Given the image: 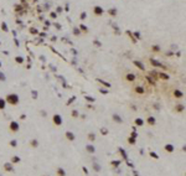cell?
Returning a JSON list of instances; mask_svg holds the SVG:
<instances>
[{
  "mask_svg": "<svg viewBox=\"0 0 186 176\" xmlns=\"http://www.w3.org/2000/svg\"><path fill=\"white\" fill-rule=\"evenodd\" d=\"M20 160H21V159H20L19 156H13V158H11V161H10V162H11V164L14 165V164H17V162H20Z\"/></svg>",
  "mask_w": 186,
  "mask_h": 176,
  "instance_id": "484cf974",
  "label": "cell"
},
{
  "mask_svg": "<svg viewBox=\"0 0 186 176\" xmlns=\"http://www.w3.org/2000/svg\"><path fill=\"white\" fill-rule=\"evenodd\" d=\"M5 107H6V102H5V99H4V98H0V110L5 109Z\"/></svg>",
  "mask_w": 186,
  "mask_h": 176,
  "instance_id": "7402d4cb",
  "label": "cell"
},
{
  "mask_svg": "<svg viewBox=\"0 0 186 176\" xmlns=\"http://www.w3.org/2000/svg\"><path fill=\"white\" fill-rule=\"evenodd\" d=\"M30 145H31L32 148H35V149H36V148L39 146V141H37L36 139H32V140L30 141Z\"/></svg>",
  "mask_w": 186,
  "mask_h": 176,
  "instance_id": "603a6c76",
  "label": "cell"
},
{
  "mask_svg": "<svg viewBox=\"0 0 186 176\" xmlns=\"http://www.w3.org/2000/svg\"><path fill=\"white\" fill-rule=\"evenodd\" d=\"M150 156H151L153 159H155V160L159 159V155H158L156 153H154V151H150Z\"/></svg>",
  "mask_w": 186,
  "mask_h": 176,
  "instance_id": "4dcf8cb0",
  "label": "cell"
},
{
  "mask_svg": "<svg viewBox=\"0 0 186 176\" xmlns=\"http://www.w3.org/2000/svg\"><path fill=\"white\" fill-rule=\"evenodd\" d=\"M0 176H1V175H0Z\"/></svg>",
  "mask_w": 186,
  "mask_h": 176,
  "instance_id": "9f6ffc18",
  "label": "cell"
},
{
  "mask_svg": "<svg viewBox=\"0 0 186 176\" xmlns=\"http://www.w3.org/2000/svg\"><path fill=\"white\" fill-rule=\"evenodd\" d=\"M56 176H66V171H65L62 168H57V170H56Z\"/></svg>",
  "mask_w": 186,
  "mask_h": 176,
  "instance_id": "9a60e30c",
  "label": "cell"
},
{
  "mask_svg": "<svg viewBox=\"0 0 186 176\" xmlns=\"http://www.w3.org/2000/svg\"><path fill=\"white\" fill-rule=\"evenodd\" d=\"M124 79L127 82H134L135 81V75H133V73H127L124 76Z\"/></svg>",
  "mask_w": 186,
  "mask_h": 176,
  "instance_id": "9c48e42d",
  "label": "cell"
},
{
  "mask_svg": "<svg viewBox=\"0 0 186 176\" xmlns=\"http://www.w3.org/2000/svg\"><path fill=\"white\" fill-rule=\"evenodd\" d=\"M112 119H113L115 123H118V124H122V123H123V119L120 118L118 114H113V115H112Z\"/></svg>",
  "mask_w": 186,
  "mask_h": 176,
  "instance_id": "5bb4252c",
  "label": "cell"
},
{
  "mask_svg": "<svg viewBox=\"0 0 186 176\" xmlns=\"http://www.w3.org/2000/svg\"><path fill=\"white\" fill-rule=\"evenodd\" d=\"M134 35H135V37H137V38H139V37H140V34H139V32H135Z\"/></svg>",
  "mask_w": 186,
  "mask_h": 176,
  "instance_id": "681fc988",
  "label": "cell"
},
{
  "mask_svg": "<svg viewBox=\"0 0 186 176\" xmlns=\"http://www.w3.org/2000/svg\"><path fill=\"white\" fill-rule=\"evenodd\" d=\"M146 79H148V82H149V83H151V84H154V81H153L150 77H146Z\"/></svg>",
  "mask_w": 186,
  "mask_h": 176,
  "instance_id": "f6af8a7d",
  "label": "cell"
},
{
  "mask_svg": "<svg viewBox=\"0 0 186 176\" xmlns=\"http://www.w3.org/2000/svg\"><path fill=\"white\" fill-rule=\"evenodd\" d=\"M111 165H112V166H114V168H118L119 165H120V161H119V160H118V161H112Z\"/></svg>",
  "mask_w": 186,
  "mask_h": 176,
  "instance_id": "1f68e13d",
  "label": "cell"
},
{
  "mask_svg": "<svg viewBox=\"0 0 186 176\" xmlns=\"http://www.w3.org/2000/svg\"><path fill=\"white\" fill-rule=\"evenodd\" d=\"M31 94L34 96V97H35V99H36V97H37V93H36L35 91H34V92H31Z\"/></svg>",
  "mask_w": 186,
  "mask_h": 176,
  "instance_id": "7dc6e473",
  "label": "cell"
},
{
  "mask_svg": "<svg viewBox=\"0 0 186 176\" xmlns=\"http://www.w3.org/2000/svg\"><path fill=\"white\" fill-rule=\"evenodd\" d=\"M43 176H49V175H43Z\"/></svg>",
  "mask_w": 186,
  "mask_h": 176,
  "instance_id": "db71d44e",
  "label": "cell"
},
{
  "mask_svg": "<svg viewBox=\"0 0 186 176\" xmlns=\"http://www.w3.org/2000/svg\"><path fill=\"white\" fill-rule=\"evenodd\" d=\"M93 170L94 171H101V166L98 164H93Z\"/></svg>",
  "mask_w": 186,
  "mask_h": 176,
  "instance_id": "d6a6232c",
  "label": "cell"
},
{
  "mask_svg": "<svg viewBox=\"0 0 186 176\" xmlns=\"http://www.w3.org/2000/svg\"><path fill=\"white\" fill-rule=\"evenodd\" d=\"M99 93H102V94H107L108 91H107V89H102V88H101V89H99Z\"/></svg>",
  "mask_w": 186,
  "mask_h": 176,
  "instance_id": "b9f144b4",
  "label": "cell"
},
{
  "mask_svg": "<svg viewBox=\"0 0 186 176\" xmlns=\"http://www.w3.org/2000/svg\"><path fill=\"white\" fill-rule=\"evenodd\" d=\"M6 79V77H5V75L3 73V72H0V82H4Z\"/></svg>",
  "mask_w": 186,
  "mask_h": 176,
  "instance_id": "d590c367",
  "label": "cell"
},
{
  "mask_svg": "<svg viewBox=\"0 0 186 176\" xmlns=\"http://www.w3.org/2000/svg\"><path fill=\"white\" fill-rule=\"evenodd\" d=\"M78 29H80V31H81V32H83V34H88V27H87L86 25L81 24V25L78 26Z\"/></svg>",
  "mask_w": 186,
  "mask_h": 176,
  "instance_id": "2e32d148",
  "label": "cell"
},
{
  "mask_svg": "<svg viewBox=\"0 0 186 176\" xmlns=\"http://www.w3.org/2000/svg\"><path fill=\"white\" fill-rule=\"evenodd\" d=\"M4 99H5V102L8 103V104H10V106H17L19 102H20V98H19V96L16 94V93H9V94Z\"/></svg>",
  "mask_w": 186,
  "mask_h": 176,
  "instance_id": "6da1fadb",
  "label": "cell"
},
{
  "mask_svg": "<svg viewBox=\"0 0 186 176\" xmlns=\"http://www.w3.org/2000/svg\"><path fill=\"white\" fill-rule=\"evenodd\" d=\"M151 51H153V52H160V46L159 45H153L151 46Z\"/></svg>",
  "mask_w": 186,
  "mask_h": 176,
  "instance_id": "cb8c5ba5",
  "label": "cell"
},
{
  "mask_svg": "<svg viewBox=\"0 0 186 176\" xmlns=\"http://www.w3.org/2000/svg\"><path fill=\"white\" fill-rule=\"evenodd\" d=\"M30 34H32V35H37V34H39V31H37V29H30Z\"/></svg>",
  "mask_w": 186,
  "mask_h": 176,
  "instance_id": "e575fe53",
  "label": "cell"
},
{
  "mask_svg": "<svg viewBox=\"0 0 186 176\" xmlns=\"http://www.w3.org/2000/svg\"><path fill=\"white\" fill-rule=\"evenodd\" d=\"M80 17H81V20H86V17H87V14H86V11H83V13H81V15H80Z\"/></svg>",
  "mask_w": 186,
  "mask_h": 176,
  "instance_id": "f35d334b",
  "label": "cell"
},
{
  "mask_svg": "<svg viewBox=\"0 0 186 176\" xmlns=\"http://www.w3.org/2000/svg\"><path fill=\"white\" fill-rule=\"evenodd\" d=\"M9 130H10V133H13V134H15V133H17L19 130H20V125H19V123L17 122H10V124H9Z\"/></svg>",
  "mask_w": 186,
  "mask_h": 176,
  "instance_id": "7a4b0ae2",
  "label": "cell"
},
{
  "mask_svg": "<svg viewBox=\"0 0 186 176\" xmlns=\"http://www.w3.org/2000/svg\"><path fill=\"white\" fill-rule=\"evenodd\" d=\"M133 65H134L135 67H138L139 69H141V71H144V69H145V66H144V63H141L140 61H133Z\"/></svg>",
  "mask_w": 186,
  "mask_h": 176,
  "instance_id": "8fae6325",
  "label": "cell"
},
{
  "mask_svg": "<svg viewBox=\"0 0 186 176\" xmlns=\"http://www.w3.org/2000/svg\"><path fill=\"white\" fill-rule=\"evenodd\" d=\"M149 62H150V65H153L154 67H159V68H164V65L161 63V62H159L158 60L155 58H149Z\"/></svg>",
  "mask_w": 186,
  "mask_h": 176,
  "instance_id": "5b68a950",
  "label": "cell"
},
{
  "mask_svg": "<svg viewBox=\"0 0 186 176\" xmlns=\"http://www.w3.org/2000/svg\"><path fill=\"white\" fill-rule=\"evenodd\" d=\"M82 170H83V171H84V174H86V175H87V174H88V170H87V169H86V168H82Z\"/></svg>",
  "mask_w": 186,
  "mask_h": 176,
  "instance_id": "c3c4849f",
  "label": "cell"
},
{
  "mask_svg": "<svg viewBox=\"0 0 186 176\" xmlns=\"http://www.w3.org/2000/svg\"><path fill=\"white\" fill-rule=\"evenodd\" d=\"M74 99H76V97H72V98H71V99H70V100L67 102V104H71L72 102H74Z\"/></svg>",
  "mask_w": 186,
  "mask_h": 176,
  "instance_id": "ee69618b",
  "label": "cell"
},
{
  "mask_svg": "<svg viewBox=\"0 0 186 176\" xmlns=\"http://www.w3.org/2000/svg\"><path fill=\"white\" fill-rule=\"evenodd\" d=\"M86 100H87V102H92V103H93L96 99H94L93 97H91V96H86Z\"/></svg>",
  "mask_w": 186,
  "mask_h": 176,
  "instance_id": "836d02e7",
  "label": "cell"
},
{
  "mask_svg": "<svg viewBox=\"0 0 186 176\" xmlns=\"http://www.w3.org/2000/svg\"><path fill=\"white\" fill-rule=\"evenodd\" d=\"M15 62H16V63H19V65H21V63H24V58L21 57V56H16L15 57Z\"/></svg>",
  "mask_w": 186,
  "mask_h": 176,
  "instance_id": "d4e9b609",
  "label": "cell"
},
{
  "mask_svg": "<svg viewBox=\"0 0 186 176\" xmlns=\"http://www.w3.org/2000/svg\"><path fill=\"white\" fill-rule=\"evenodd\" d=\"M87 139H88L89 141H94L96 140V134L94 133H89L88 134V138H87Z\"/></svg>",
  "mask_w": 186,
  "mask_h": 176,
  "instance_id": "83f0119b",
  "label": "cell"
},
{
  "mask_svg": "<svg viewBox=\"0 0 186 176\" xmlns=\"http://www.w3.org/2000/svg\"><path fill=\"white\" fill-rule=\"evenodd\" d=\"M146 122H148V124H149L150 127H151V125H155V124H156V120H155L154 117H149Z\"/></svg>",
  "mask_w": 186,
  "mask_h": 176,
  "instance_id": "ac0fdd59",
  "label": "cell"
},
{
  "mask_svg": "<svg viewBox=\"0 0 186 176\" xmlns=\"http://www.w3.org/2000/svg\"><path fill=\"white\" fill-rule=\"evenodd\" d=\"M20 119H21V120H24V119H26V115H25V114H21V115H20Z\"/></svg>",
  "mask_w": 186,
  "mask_h": 176,
  "instance_id": "bcb514c9",
  "label": "cell"
},
{
  "mask_svg": "<svg viewBox=\"0 0 186 176\" xmlns=\"http://www.w3.org/2000/svg\"><path fill=\"white\" fill-rule=\"evenodd\" d=\"M159 77H160L162 81H169V78H170V76L166 75V73H164V72H160V73H159Z\"/></svg>",
  "mask_w": 186,
  "mask_h": 176,
  "instance_id": "e0dca14e",
  "label": "cell"
},
{
  "mask_svg": "<svg viewBox=\"0 0 186 176\" xmlns=\"http://www.w3.org/2000/svg\"><path fill=\"white\" fill-rule=\"evenodd\" d=\"M87 108H88V109H93V106H91V104H87Z\"/></svg>",
  "mask_w": 186,
  "mask_h": 176,
  "instance_id": "816d5d0a",
  "label": "cell"
},
{
  "mask_svg": "<svg viewBox=\"0 0 186 176\" xmlns=\"http://www.w3.org/2000/svg\"><path fill=\"white\" fill-rule=\"evenodd\" d=\"M184 110H185V106H184V104H176V106H175V112L182 113Z\"/></svg>",
  "mask_w": 186,
  "mask_h": 176,
  "instance_id": "4fadbf2b",
  "label": "cell"
},
{
  "mask_svg": "<svg viewBox=\"0 0 186 176\" xmlns=\"http://www.w3.org/2000/svg\"><path fill=\"white\" fill-rule=\"evenodd\" d=\"M164 149H165V151H166V153H172V151L175 150V148H174L172 144H166V145L164 146Z\"/></svg>",
  "mask_w": 186,
  "mask_h": 176,
  "instance_id": "7c38bea8",
  "label": "cell"
},
{
  "mask_svg": "<svg viewBox=\"0 0 186 176\" xmlns=\"http://www.w3.org/2000/svg\"><path fill=\"white\" fill-rule=\"evenodd\" d=\"M97 81L99 82V83H102L103 86H105L107 88H109V87H111V83H108V82H105V81H102V79H99V78H98Z\"/></svg>",
  "mask_w": 186,
  "mask_h": 176,
  "instance_id": "f1b7e54d",
  "label": "cell"
},
{
  "mask_svg": "<svg viewBox=\"0 0 186 176\" xmlns=\"http://www.w3.org/2000/svg\"><path fill=\"white\" fill-rule=\"evenodd\" d=\"M86 150H87V151H88L89 154H93V153L96 151L94 146H93V145H91V144H88V145H87V146H86Z\"/></svg>",
  "mask_w": 186,
  "mask_h": 176,
  "instance_id": "ffe728a7",
  "label": "cell"
},
{
  "mask_svg": "<svg viewBox=\"0 0 186 176\" xmlns=\"http://www.w3.org/2000/svg\"><path fill=\"white\" fill-rule=\"evenodd\" d=\"M52 123L55 124L56 127H60V125H62V123H63V120H62V117L60 115V114H53L52 115Z\"/></svg>",
  "mask_w": 186,
  "mask_h": 176,
  "instance_id": "3957f363",
  "label": "cell"
},
{
  "mask_svg": "<svg viewBox=\"0 0 186 176\" xmlns=\"http://www.w3.org/2000/svg\"><path fill=\"white\" fill-rule=\"evenodd\" d=\"M0 45H1V41H0Z\"/></svg>",
  "mask_w": 186,
  "mask_h": 176,
  "instance_id": "11a10c76",
  "label": "cell"
},
{
  "mask_svg": "<svg viewBox=\"0 0 186 176\" xmlns=\"http://www.w3.org/2000/svg\"><path fill=\"white\" fill-rule=\"evenodd\" d=\"M101 133H102V134H103V135H107V134H108V130H107V129H104V128H103V129H101Z\"/></svg>",
  "mask_w": 186,
  "mask_h": 176,
  "instance_id": "60d3db41",
  "label": "cell"
},
{
  "mask_svg": "<svg viewBox=\"0 0 186 176\" xmlns=\"http://www.w3.org/2000/svg\"><path fill=\"white\" fill-rule=\"evenodd\" d=\"M108 14L111 15V16H115V15L118 14V11H117V9H115V8H112V9H109V10H108Z\"/></svg>",
  "mask_w": 186,
  "mask_h": 176,
  "instance_id": "44dd1931",
  "label": "cell"
},
{
  "mask_svg": "<svg viewBox=\"0 0 186 176\" xmlns=\"http://www.w3.org/2000/svg\"><path fill=\"white\" fill-rule=\"evenodd\" d=\"M1 30L4 31V32H8V31H9V29H8V25H6V23H1Z\"/></svg>",
  "mask_w": 186,
  "mask_h": 176,
  "instance_id": "f546056e",
  "label": "cell"
},
{
  "mask_svg": "<svg viewBox=\"0 0 186 176\" xmlns=\"http://www.w3.org/2000/svg\"><path fill=\"white\" fill-rule=\"evenodd\" d=\"M50 16H51L52 19H56V17H57V14H56V13H51V14H50Z\"/></svg>",
  "mask_w": 186,
  "mask_h": 176,
  "instance_id": "7bdbcfd3",
  "label": "cell"
},
{
  "mask_svg": "<svg viewBox=\"0 0 186 176\" xmlns=\"http://www.w3.org/2000/svg\"><path fill=\"white\" fill-rule=\"evenodd\" d=\"M1 66H3V63H1V62H0V67H1Z\"/></svg>",
  "mask_w": 186,
  "mask_h": 176,
  "instance_id": "f5cc1de1",
  "label": "cell"
},
{
  "mask_svg": "<svg viewBox=\"0 0 186 176\" xmlns=\"http://www.w3.org/2000/svg\"><path fill=\"white\" fill-rule=\"evenodd\" d=\"M134 93H137L139 96H143V94H145V88L141 86H137V87H134Z\"/></svg>",
  "mask_w": 186,
  "mask_h": 176,
  "instance_id": "52a82bcc",
  "label": "cell"
},
{
  "mask_svg": "<svg viewBox=\"0 0 186 176\" xmlns=\"http://www.w3.org/2000/svg\"><path fill=\"white\" fill-rule=\"evenodd\" d=\"M10 145H11L13 148H16V145H17V143H16V140H11V141H10Z\"/></svg>",
  "mask_w": 186,
  "mask_h": 176,
  "instance_id": "ab89813d",
  "label": "cell"
},
{
  "mask_svg": "<svg viewBox=\"0 0 186 176\" xmlns=\"http://www.w3.org/2000/svg\"><path fill=\"white\" fill-rule=\"evenodd\" d=\"M134 123H135V125H138V127H143V125H144V120L140 119V118H137V119L134 120Z\"/></svg>",
  "mask_w": 186,
  "mask_h": 176,
  "instance_id": "d6986e66",
  "label": "cell"
},
{
  "mask_svg": "<svg viewBox=\"0 0 186 176\" xmlns=\"http://www.w3.org/2000/svg\"><path fill=\"white\" fill-rule=\"evenodd\" d=\"M172 96L176 99H181V98H184V92H181L180 89H174L172 91Z\"/></svg>",
  "mask_w": 186,
  "mask_h": 176,
  "instance_id": "8992f818",
  "label": "cell"
},
{
  "mask_svg": "<svg viewBox=\"0 0 186 176\" xmlns=\"http://www.w3.org/2000/svg\"><path fill=\"white\" fill-rule=\"evenodd\" d=\"M4 170L6 172H13L14 171V165L11 162H5L4 164Z\"/></svg>",
  "mask_w": 186,
  "mask_h": 176,
  "instance_id": "ba28073f",
  "label": "cell"
},
{
  "mask_svg": "<svg viewBox=\"0 0 186 176\" xmlns=\"http://www.w3.org/2000/svg\"><path fill=\"white\" fill-rule=\"evenodd\" d=\"M71 115H72L73 118H77V117H78V112H77V110H72Z\"/></svg>",
  "mask_w": 186,
  "mask_h": 176,
  "instance_id": "74e56055",
  "label": "cell"
},
{
  "mask_svg": "<svg viewBox=\"0 0 186 176\" xmlns=\"http://www.w3.org/2000/svg\"><path fill=\"white\" fill-rule=\"evenodd\" d=\"M61 11H62V8L58 6V8H57V13H61Z\"/></svg>",
  "mask_w": 186,
  "mask_h": 176,
  "instance_id": "f907efd6",
  "label": "cell"
},
{
  "mask_svg": "<svg viewBox=\"0 0 186 176\" xmlns=\"http://www.w3.org/2000/svg\"><path fill=\"white\" fill-rule=\"evenodd\" d=\"M93 15L94 16H102L103 14H104V9L102 8V6H99V5H96V6H93Z\"/></svg>",
  "mask_w": 186,
  "mask_h": 176,
  "instance_id": "277c9868",
  "label": "cell"
},
{
  "mask_svg": "<svg viewBox=\"0 0 186 176\" xmlns=\"http://www.w3.org/2000/svg\"><path fill=\"white\" fill-rule=\"evenodd\" d=\"M65 138H66L67 140H70V141H73L74 140V134L72 131H66L65 133Z\"/></svg>",
  "mask_w": 186,
  "mask_h": 176,
  "instance_id": "30bf717a",
  "label": "cell"
},
{
  "mask_svg": "<svg viewBox=\"0 0 186 176\" xmlns=\"http://www.w3.org/2000/svg\"><path fill=\"white\" fill-rule=\"evenodd\" d=\"M73 34H74V35H80V34H81L80 29H78V27H74V29H73Z\"/></svg>",
  "mask_w": 186,
  "mask_h": 176,
  "instance_id": "8d00e7d4",
  "label": "cell"
},
{
  "mask_svg": "<svg viewBox=\"0 0 186 176\" xmlns=\"http://www.w3.org/2000/svg\"><path fill=\"white\" fill-rule=\"evenodd\" d=\"M135 137H133V135H130L129 138H128V143L129 144H132V145H134V144H135Z\"/></svg>",
  "mask_w": 186,
  "mask_h": 176,
  "instance_id": "4316f807",
  "label": "cell"
}]
</instances>
